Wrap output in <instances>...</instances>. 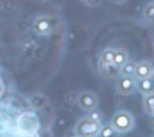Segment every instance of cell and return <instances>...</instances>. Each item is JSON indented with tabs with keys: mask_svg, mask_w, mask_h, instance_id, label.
Here are the masks:
<instances>
[{
	"mask_svg": "<svg viewBox=\"0 0 154 137\" xmlns=\"http://www.w3.org/2000/svg\"><path fill=\"white\" fill-rule=\"evenodd\" d=\"M113 55H114V48L107 47L105 48L97 59V66H108V65H114L113 64Z\"/></svg>",
	"mask_w": 154,
	"mask_h": 137,
	"instance_id": "cell-9",
	"label": "cell"
},
{
	"mask_svg": "<svg viewBox=\"0 0 154 137\" xmlns=\"http://www.w3.org/2000/svg\"><path fill=\"white\" fill-rule=\"evenodd\" d=\"M2 91H4V87H2V83H1V81H0V95L2 94Z\"/></svg>",
	"mask_w": 154,
	"mask_h": 137,
	"instance_id": "cell-21",
	"label": "cell"
},
{
	"mask_svg": "<svg viewBox=\"0 0 154 137\" xmlns=\"http://www.w3.org/2000/svg\"><path fill=\"white\" fill-rule=\"evenodd\" d=\"M38 118L34 112H24L17 119V127L20 132H37Z\"/></svg>",
	"mask_w": 154,
	"mask_h": 137,
	"instance_id": "cell-4",
	"label": "cell"
},
{
	"mask_svg": "<svg viewBox=\"0 0 154 137\" xmlns=\"http://www.w3.org/2000/svg\"><path fill=\"white\" fill-rule=\"evenodd\" d=\"M150 118H149V125H150V127H153L154 129V114H152V115H149Z\"/></svg>",
	"mask_w": 154,
	"mask_h": 137,
	"instance_id": "cell-19",
	"label": "cell"
},
{
	"mask_svg": "<svg viewBox=\"0 0 154 137\" xmlns=\"http://www.w3.org/2000/svg\"><path fill=\"white\" fill-rule=\"evenodd\" d=\"M129 60V54L123 48H114V55H113V64L118 68H120L126 61Z\"/></svg>",
	"mask_w": 154,
	"mask_h": 137,
	"instance_id": "cell-11",
	"label": "cell"
},
{
	"mask_svg": "<svg viewBox=\"0 0 154 137\" xmlns=\"http://www.w3.org/2000/svg\"><path fill=\"white\" fill-rule=\"evenodd\" d=\"M142 106H143V111L146 112V114L148 115L154 114V93L143 95Z\"/></svg>",
	"mask_w": 154,
	"mask_h": 137,
	"instance_id": "cell-12",
	"label": "cell"
},
{
	"mask_svg": "<svg viewBox=\"0 0 154 137\" xmlns=\"http://www.w3.org/2000/svg\"><path fill=\"white\" fill-rule=\"evenodd\" d=\"M102 127L100 115L94 111L89 115H84L77 120L73 132L78 137H99Z\"/></svg>",
	"mask_w": 154,
	"mask_h": 137,
	"instance_id": "cell-1",
	"label": "cell"
},
{
	"mask_svg": "<svg viewBox=\"0 0 154 137\" xmlns=\"http://www.w3.org/2000/svg\"><path fill=\"white\" fill-rule=\"evenodd\" d=\"M111 2H113V4H117V5H119V4H123V2H125L126 0H109Z\"/></svg>",
	"mask_w": 154,
	"mask_h": 137,
	"instance_id": "cell-20",
	"label": "cell"
},
{
	"mask_svg": "<svg viewBox=\"0 0 154 137\" xmlns=\"http://www.w3.org/2000/svg\"><path fill=\"white\" fill-rule=\"evenodd\" d=\"M99 73L107 79L111 78H118L120 76V68H118L114 65H108V66H97Z\"/></svg>",
	"mask_w": 154,
	"mask_h": 137,
	"instance_id": "cell-10",
	"label": "cell"
},
{
	"mask_svg": "<svg viewBox=\"0 0 154 137\" xmlns=\"http://www.w3.org/2000/svg\"><path fill=\"white\" fill-rule=\"evenodd\" d=\"M117 91L123 96H129L136 91V78L134 76H119L116 84Z\"/></svg>",
	"mask_w": 154,
	"mask_h": 137,
	"instance_id": "cell-6",
	"label": "cell"
},
{
	"mask_svg": "<svg viewBox=\"0 0 154 137\" xmlns=\"http://www.w3.org/2000/svg\"><path fill=\"white\" fill-rule=\"evenodd\" d=\"M114 130L119 133H126L129 131H131L135 126V119L132 117V114L129 111L125 109H119L117 111L112 118H111V123H109Z\"/></svg>",
	"mask_w": 154,
	"mask_h": 137,
	"instance_id": "cell-2",
	"label": "cell"
},
{
	"mask_svg": "<svg viewBox=\"0 0 154 137\" xmlns=\"http://www.w3.org/2000/svg\"><path fill=\"white\" fill-rule=\"evenodd\" d=\"M88 6H93V7H95V6H99L100 4H101V0H83Z\"/></svg>",
	"mask_w": 154,
	"mask_h": 137,
	"instance_id": "cell-16",
	"label": "cell"
},
{
	"mask_svg": "<svg viewBox=\"0 0 154 137\" xmlns=\"http://www.w3.org/2000/svg\"><path fill=\"white\" fill-rule=\"evenodd\" d=\"M142 14H143L144 20H147V22L150 23V24H154V0L150 1V2H148V4L143 7Z\"/></svg>",
	"mask_w": 154,
	"mask_h": 137,
	"instance_id": "cell-13",
	"label": "cell"
},
{
	"mask_svg": "<svg viewBox=\"0 0 154 137\" xmlns=\"http://www.w3.org/2000/svg\"><path fill=\"white\" fill-rule=\"evenodd\" d=\"M78 107L85 112H93L99 106V96L90 90H82L77 95L76 100Z\"/></svg>",
	"mask_w": 154,
	"mask_h": 137,
	"instance_id": "cell-5",
	"label": "cell"
},
{
	"mask_svg": "<svg viewBox=\"0 0 154 137\" xmlns=\"http://www.w3.org/2000/svg\"><path fill=\"white\" fill-rule=\"evenodd\" d=\"M136 90L141 95L153 94L154 93V76L143 78V79H137L136 81Z\"/></svg>",
	"mask_w": 154,
	"mask_h": 137,
	"instance_id": "cell-8",
	"label": "cell"
},
{
	"mask_svg": "<svg viewBox=\"0 0 154 137\" xmlns=\"http://www.w3.org/2000/svg\"><path fill=\"white\" fill-rule=\"evenodd\" d=\"M65 137H78L73 131H67L66 132V135H65Z\"/></svg>",
	"mask_w": 154,
	"mask_h": 137,
	"instance_id": "cell-18",
	"label": "cell"
},
{
	"mask_svg": "<svg viewBox=\"0 0 154 137\" xmlns=\"http://www.w3.org/2000/svg\"><path fill=\"white\" fill-rule=\"evenodd\" d=\"M153 76H154V65L150 61L141 60V61L136 62L135 72H134V77L136 78V81L148 78V77H153Z\"/></svg>",
	"mask_w": 154,
	"mask_h": 137,
	"instance_id": "cell-7",
	"label": "cell"
},
{
	"mask_svg": "<svg viewBox=\"0 0 154 137\" xmlns=\"http://www.w3.org/2000/svg\"><path fill=\"white\" fill-rule=\"evenodd\" d=\"M19 137H38L36 132H20Z\"/></svg>",
	"mask_w": 154,
	"mask_h": 137,
	"instance_id": "cell-17",
	"label": "cell"
},
{
	"mask_svg": "<svg viewBox=\"0 0 154 137\" xmlns=\"http://www.w3.org/2000/svg\"><path fill=\"white\" fill-rule=\"evenodd\" d=\"M32 31L38 36H49L54 32V22L47 14L36 16L31 23Z\"/></svg>",
	"mask_w": 154,
	"mask_h": 137,
	"instance_id": "cell-3",
	"label": "cell"
},
{
	"mask_svg": "<svg viewBox=\"0 0 154 137\" xmlns=\"http://www.w3.org/2000/svg\"><path fill=\"white\" fill-rule=\"evenodd\" d=\"M118 135H119V132H117L111 124H102L99 136L100 137H118Z\"/></svg>",
	"mask_w": 154,
	"mask_h": 137,
	"instance_id": "cell-14",
	"label": "cell"
},
{
	"mask_svg": "<svg viewBox=\"0 0 154 137\" xmlns=\"http://www.w3.org/2000/svg\"><path fill=\"white\" fill-rule=\"evenodd\" d=\"M135 66H136V62H135V61L128 60V61L120 67V75H122V76H134Z\"/></svg>",
	"mask_w": 154,
	"mask_h": 137,
	"instance_id": "cell-15",
	"label": "cell"
}]
</instances>
